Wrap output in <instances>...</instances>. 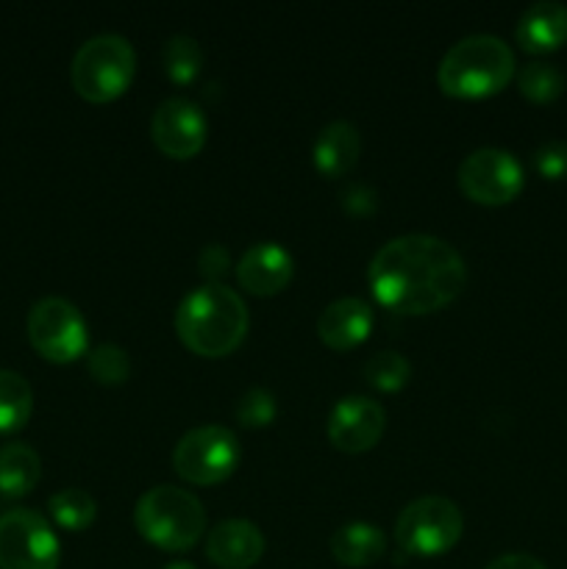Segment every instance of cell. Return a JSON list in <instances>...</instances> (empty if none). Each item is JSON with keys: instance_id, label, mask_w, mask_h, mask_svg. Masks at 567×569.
Returning a JSON list of instances; mask_svg holds the SVG:
<instances>
[{"instance_id": "1", "label": "cell", "mask_w": 567, "mask_h": 569, "mask_svg": "<svg viewBox=\"0 0 567 569\" xmlns=\"http://www.w3.org/2000/svg\"><path fill=\"white\" fill-rule=\"evenodd\" d=\"M370 289L398 315H431L459 298L467 267L459 250L431 233H404L370 261Z\"/></svg>"}, {"instance_id": "2", "label": "cell", "mask_w": 567, "mask_h": 569, "mask_svg": "<svg viewBox=\"0 0 567 569\" xmlns=\"http://www.w3.org/2000/svg\"><path fill=\"white\" fill-rule=\"evenodd\" d=\"M176 331L192 353L220 359L248 333V306L226 283H203L178 303Z\"/></svg>"}, {"instance_id": "3", "label": "cell", "mask_w": 567, "mask_h": 569, "mask_svg": "<svg viewBox=\"0 0 567 569\" xmlns=\"http://www.w3.org/2000/svg\"><path fill=\"white\" fill-rule=\"evenodd\" d=\"M515 76V53L493 33H470L448 48L437 70L439 89L450 98H487Z\"/></svg>"}, {"instance_id": "4", "label": "cell", "mask_w": 567, "mask_h": 569, "mask_svg": "<svg viewBox=\"0 0 567 569\" xmlns=\"http://www.w3.org/2000/svg\"><path fill=\"white\" fill-rule=\"evenodd\" d=\"M133 522L150 545L170 553H183L203 533L206 511L192 492L161 483L137 500Z\"/></svg>"}, {"instance_id": "5", "label": "cell", "mask_w": 567, "mask_h": 569, "mask_svg": "<svg viewBox=\"0 0 567 569\" xmlns=\"http://www.w3.org/2000/svg\"><path fill=\"white\" fill-rule=\"evenodd\" d=\"M137 67L131 42L120 33H98L87 39L72 56L70 78L81 98L109 103L128 89Z\"/></svg>"}, {"instance_id": "6", "label": "cell", "mask_w": 567, "mask_h": 569, "mask_svg": "<svg viewBox=\"0 0 567 569\" xmlns=\"http://www.w3.org/2000/svg\"><path fill=\"white\" fill-rule=\"evenodd\" d=\"M465 531L461 509L442 495L417 498L400 511L395 539L409 556H442L454 548Z\"/></svg>"}, {"instance_id": "7", "label": "cell", "mask_w": 567, "mask_h": 569, "mask_svg": "<svg viewBox=\"0 0 567 569\" xmlns=\"http://www.w3.org/2000/svg\"><path fill=\"white\" fill-rule=\"evenodd\" d=\"M59 539L39 511L0 515V569H59Z\"/></svg>"}, {"instance_id": "8", "label": "cell", "mask_w": 567, "mask_h": 569, "mask_svg": "<svg viewBox=\"0 0 567 569\" xmlns=\"http://www.w3.org/2000/svg\"><path fill=\"white\" fill-rule=\"evenodd\" d=\"M28 339L48 361L67 365L87 350V320L70 300L50 295L37 300L28 311Z\"/></svg>"}, {"instance_id": "9", "label": "cell", "mask_w": 567, "mask_h": 569, "mask_svg": "<svg viewBox=\"0 0 567 569\" xmlns=\"http://www.w3.org/2000/svg\"><path fill=\"white\" fill-rule=\"evenodd\" d=\"M239 442L228 428L200 426L192 428L172 450V467L178 476L198 487L220 483L237 470Z\"/></svg>"}, {"instance_id": "10", "label": "cell", "mask_w": 567, "mask_h": 569, "mask_svg": "<svg viewBox=\"0 0 567 569\" xmlns=\"http://www.w3.org/2000/svg\"><path fill=\"white\" fill-rule=\"evenodd\" d=\"M523 181V164L509 150L478 148L459 164L461 192L484 206H504L515 200Z\"/></svg>"}, {"instance_id": "11", "label": "cell", "mask_w": 567, "mask_h": 569, "mask_svg": "<svg viewBox=\"0 0 567 569\" xmlns=\"http://www.w3.org/2000/svg\"><path fill=\"white\" fill-rule=\"evenodd\" d=\"M209 133L203 109L189 98H167L150 120V137L156 148L170 159H192L200 153Z\"/></svg>"}, {"instance_id": "12", "label": "cell", "mask_w": 567, "mask_h": 569, "mask_svg": "<svg viewBox=\"0 0 567 569\" xmlns=\"http://www.w3.org/2000/svg\"><path fill=\"white\" fill-rule=\"evenodd\" d=\"M384 426H387V415L376 400L365 398V395H348V398L337 400V406L331 409L326 431L337 450L365 453V450L376 448Z\"/></svg>"}, {"instance_id": "13", "label": "cell", "mask_w": 567, "mask_h": 569, "mask_svg": "<svg viewBox=\"0 0 567 569\" xmlns=\"http://www.w3.org/2000/svg\"><path fill=\"white\" fill-rule=\"evenodd\" d=\"M206 556L220 569H250L265 556V537L248 520H226L211 528Z\"/></svg>"}, {"instance_id": "14", "label": "cell", "mask_w": 567, "mask_h": 569, "mask_svg": "<svg viewBox=\"0 0 567 569\" xmlns=\"http://www.w3.org/2000/svg\"><path fill=\"white\" fill-rule=\"evenodd\" d=\"M292 256L278 242H256L242 253L237 278L242 289L253 295H276L292 278Z\"/></svg>"}, {"instance_id": "15", "label": "cell", "mask_w": 567, "mask_h": 569, "mask_svg": "<svg viewBox=\"0 0 567 569\" xmlns=\"http://www.w3.org/2000/svg\"><path fill=\"white\" fill-rule=\"evenodd\" d=\"M372 328V309L361 298H339L322 309L317 333L331 350H350L367 339Z\"/></svg>"}, {"instance_id": "16", "label": "cell", "mask_w": 567, "mask_h": 569, "mask_svg": "<svg viewBox=\"0 0 567 569\" xmlns=\"http://www.w3.org/2000/svg\"><path fill=\"white\" fill-rule=\"evenodd\" d=\"M517 44L526 53H550L567 42V6L539 0L520 14L515 28Z\"/></svg>"}, {"instance_id": "17", "label": "cell", "mask_w": 567, "mask_h": 569, "mask_svg": "<svg viewBox=\"0 0 567 569\" xmlns=\"http://www.w3.org/2000/svg\"><path fill=\"white\" fill-rule=\"evenodd\" d=\"M361 137L354 122L334 120L317 133L315 139V167L328 178H339L359 161Z\"/></svg>"}, {"instance_id": "18", "label": "cell", "mask_w": 567, "mask_h": 569, "mask_svg": "<svg viewBox=\"0 0 567 569\" xmlns=\"http://www.w3.org/2000/svg\"><path fill=\"white\" fill-rule=\"evenodd\" d=\"M387 550V537L370 522H348L331 537V556L345 567H370Z\"/></svg>"}, {"instance_id": "19", "label": "cell", "mask_w": 567, "mask_h": 569, "mask_svg": "<svg viewBox=\"0 0 567 569\" xmlns=\"http://www.w3.org/2000/svg\"><path fill=\"white\" fill-rule=\"evenodd\" d=\"M42 476L39 453L26 442H6L0 448V492L20 498L37 487Z\"/></svg>"}, {"instance_id": "20", "label": "cell", "mask_w": 567, "mask_h": 569, "mask_svg": "<svg viewBox=\"0 0 567 569\" xmlns=\"http://www.w3.org/2000/svg\"><path fill=\"white\" fill-rule=\"evenodd\" d=\"M33 411L31 383L14 370H0V433L20 431Z\"/></svg>"}, {"instance_id": "21", "label": "cell", "mask_w": 567, "mask_h": 569, "mask_svg": "<svg viewBox=\"0 0 567 569\" xmlns=\"http://www.w3.org/2000/svg\"><path fill=\"white\" fill-rule=\"evenodd\" d=\"M48 511L56 520V526L67 528V531H83L98 517V503H94V498L87 489L70 487L61 489V492H56L48 500Z\"/></svg>"}, {"instance_id": "22", "label": "cell", "mask_w": 567, "mask_h": 569, "mask_svg": "<svg viewBox=\"0 0 567 569\" xmlns=\"http://www.w3.org/2000/svg\"><path fill=\"white\" fill-rule=\"evenodd\" d=\"M517 87L531 103H550L565 92V72L548 61H528L517 72Z\"/></svg>"}, {"instance_id": "23", "label": "cell", "mask_w": 567, "mask_h": 569, "mask_svg": "<svg viewBox=\"0 0 567 569\" xmlns=\"http://www.w3.org/2000/svg\"><path fill=\"white\" fill-rule=\"evenodd\" d=\"M200 67H203V50H200L198 39L187 37V33H176L167 39L165 44V70L176 83H189L198 78Z\"/></svg>"}, {"instance_id": "24", "label": "cell", "mask_w": 567, "mask_h": 569, "mask_svg": "<svg viewBox=\"0 0 567 569\" xmlns=\"http://www.w3.org/2000/svg\"><path fill=\"white\" fill-rule=\"evenodd\" d=\"M411 376V365L406 356L395 353V350H381L372 359H367L365 365V378L381 392H398L400 387H406Z\"/></svg>"}, {"instance_id": "25", "label": "cell", "mask_w": 567, "mask_h": 569, "mask_svg": "<svg viewBox=\"0 0 567 569\" xmlns=\"http://www.w3.org/2000/svg\"><path fill=\"white\" fill-rule=\"evenodd\" d=\"M87 367L89 376H92L94 381L115 387V383H122L128 378V372H131V359H128V353L120 345H98V348L89 353Z\"/></svg>"}, {"instance_id": "26", "label": "cell", "mask_w": 567, "mask_h": 569, "mask_svg": "<svg viewBox=\"0 0 567 569\" xmlns=\"http://www.w3.org/2000/svg\"><path fill=\"white\" fill-rule=\"evenodd\" d=\"M278 406L276 398H272L270 389L253 387L239 398L237 403V420L242 422L245 428H265L276 420Z\"/></svg>"}, {"instance_id": "27", "label": "cell", "mask_w": 567, "mask_h": 569, "mask_svg": "<svg viewBox=\"0 0 567 569\" xmlns=\"http://www.w3.org/2000/svg\"><path fill=\"white\" fill-rule=\"evenodd\" d=\"M534 167L548 181H565L567 178V142H545L534 150Z\"/></svg>"}, {"instance_id": "28", "label": "cell", "mask_w": 567, "mask_h": 569, "mask_svg": "<svg viewBox=\"0 0 567 569\" xmlns=\"http://www.w3.org/2000/svg\"><path fill=\"white\" fill-rule=\"evenodd\" d=\"M198 264L200 272L209 278V283H220V278L226 276L228 267H231V256L222 244H206L198 256Z\"/></svg>"}, {"instance_id": "29", "label": "cell", "mask_w": 567, "mask_h": 569, "mask_svg": "<svg viewBox=\"0 0 567 569\" xmlns=\"http://www.w3.org/2000/svg\"><path fill=\"white\" fill-rule=\"evenodd\" d=\"M487 569H548L539 559L528 553H504L498 559H493Z\"/></svg>"}, {"instance_id": "30", "label": "cell", "mask_w": 567, "mask_h": 569, "mask_svg": "<svg viewBox=\"0 0 567 569\" xmlns=\"http://www.w3.org/2000/svg\"><path fill=\"white\" fill-rule=\"evenodd\" d=\"M165 569H195V567L187 565V561H170Z\"/></svg>"}]
</instances>
